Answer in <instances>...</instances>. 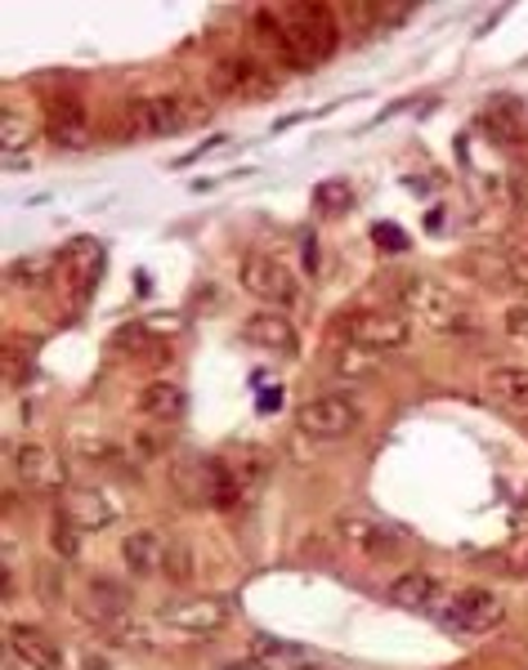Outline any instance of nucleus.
Here are the masks:
<instances>
[{
  "mask_svg": "<svg viewBox=\"0 0 528 670\" xmlns=\"http://www.w3.org/2000/svg\"><path fill=\"white\" fill-rule=\"evenodd\" d=\"M46 135L55 148H86V104L72 90L46 95Z\"/></svg>",
  "mask_w": 528,
  "mask_h": 670,
  "instance_id": "1a4fd4ad",
  "label": "nucleus"
},
{
  "mask_svg": "<svg viewBox=\"0 0 528 670\" xmlns=\"http://www.w3.org/2000/svg\"><path fill=\"white\" fill-rule=\"evenodd\" d=\"M242 335H246V341H255V349H270L278 358H296V349H301V331L283 313H255V317H246Z\"/></svg>",
  "mask_w": 528,
  "mask_h": 670,
  "instance_id": "9b49d317",
  "label": "nucleus"
},
{
  "mask_svg": "<svg viewBox=\"0 0 528 670\" xmlns=\"http://www.w3.org/2000/svg\"><path fill=\"white\" fill-rule=\"evenodd\" d=\"M10 652H14V661L19 666H28V670H59L63 666V652H59V643L46 634V630H37V625H10Z\"/></svg>",
  "mask_w": 528,
  "mask_h": 670,
  "instance_id": "f8f14e48",
  "label": "nucleus"
},
{
  "mask_svg": "<svg viewBox=\"0 0 528 670\" xmlns=\"http://www.w3.org/2000/svg\"><path fill=\"white\" fill-rule=\"evenodd\" d=\"M314 197H319V210H336V215L354 206V188H350L345 179H327V184H319V193H314Z\"/></svg>",
  "mask_w": 528,
  "mask_h": 670,
  "instance_id": "5701e85b",
  "label": "nucleus"
},
{
  "mask_svg": "<svg viewBox=\"0 0 528 670\" xmlns=\"http://www.w3.org/2000/svg\"><path fill=\"white\" fill-rule=\"evenodd\" d=\"M55 255H23V259H14L10 264V282L14 286H37V282H50V273H55Z\"/></svg>",
  "mask_w": 528,
  "mask_h": 670,
  "instance_id": "412c9836",
  "label": "nucleus"
},
{
  "mask_svg": "<svg viewBox=\"0 0 528 670\" xmlns=\"http://www.w3.org/2000/svg\"><path fill=\"white\" fill-rule=\"evenodd\" d=\"M121 559H126V568L135 572V577H153V572H162V563H166V545H162V536L157 532H130L126 541H121Z\"/></svg>",
  "mask_w": 528,
  "mask_h": 670,
  "instance_id": "a211bd4d",
  "label": "nucleus"
},
{
  "mask_svg": "<svg viewBox=\"0 0 528 670\" xmlns=\"http://www.w3.org/2000/svg\"><path fill=\"white\" fill-rule=\"evenodd\" d=\"M372 233H377V242H381L385 250H403V246H408V233H403V228H394V224H377Z\"/></svg>",
  "mask_w": 528,
  "mask_h": 670,
  "instance_id": "393cba45",
  "label": "nucleus"
},
{
  "mask_svg": "<svg viewBox=\"0 0 528 670\" xmlns=\"http://www.w3.org/2000/svg\"><path fill=\"white\" fill-rule=\"evenodd\" d=\"M381 367H385V354L363 349V345H341L332 354V372L341 381H372V376H381Z\"/></svg>",
  "mask_w": 528,
  "mask_h": 670,
  "instance_id": "aec40b11",
  "label": "nucleus"
},
{
  "mask_svg": "<svg viewBox=\"0 0 528 670\" xmlns=\"http://www.w3.org/2000/svg\"><path fill=\"white\" fill-rule=\"evenodd\" d=\"M166 563H170L166 572H170L175 581H188V577H193V568H188V554H179V550H166Z\"/></svg>",
  "mask_w": 528,
  "mask_h": 670,
  "instance_id": "a878e982",
  "label": "nucleus"
},
{
  "mask_svg": "<svg viewBox=\"0 0 528 670\" xmlns=\"http://www.w3.org/2000/svg\"><path fill=\"white\" fill-rule=\"evenodd\" d=\"M332 331L341 335L345 345H363V349H377V354H390V349H403L408 345V317L403 313H377V308H345Z\"/></svg>",
  "mask_w": 528,
  "mask_h": 670,
  "instance_id": "f03ea898",
  "label": "nucleus"
},
{
  "mask_svg": "<svg viewBox=\"0 0 528 670\" xmlns=\"http://www.w3.org/2000/svg\"><path fill=\"white\" fill-rule=\"evenodd\" d=\"M483 390H488V398L501 403V407H528V367H519V363H497V367H488Z\"/></svg>",
  "mask_w": 528,
  "mask_h": 670,
  "instance_id": "dca6fc26",
  "label": "nucleus"
},
{
  "mask_svg": "<svg viewBox=\"0 0 528 670\" xmlns=\"http://www.w3.org/2000/svg\"><path fill=\"white\" fill-rule=\"evenodd\" d=\"M354 425H359V407L341 394H319V398L296 407V430L310 439H323V443L354 434Z\"/></svg>",
  "mask_w": 528,
  "mask_h": 670,
  "instance_id": "423d86ee",
  "label": "nucleus"
},
{
  "mask_svg": "<svg viewBox=\"0 0 528 670\" xmlns=\"http://www.w3.org/2000/svg\"><path fill=\"white\" fill-rule=\"evenodd\" d=\"M28 144H32V126H28L19 112L0 117V148H6V157H23Z\"/></svg>",
  "mask_w": 528,
  "mask_h": 670,
  "instance_id": "4be33fe9",
  "label": "nucleus"
},
{
  "mask_svg": "<svg viewBox=\"0 0 528 670\" xmlns=\"http://www.w3.org/2000/svg\"><path fill=\"white\" fill-rule=\"evenodd\" d=\"M501 612H506V599H497L492 590H479V585H470V590H461V594H452L448 603L434 608V617L452 634H483L501 621Z\"/></svg>",
  "mask_w": 528,
  "mask_h": 670,
  "instance_id": "39448f33",
  "label": "nucleus"
},
{
  "mask_svg": "<svg viewBox=\"0 0 528 670\" xmlns=\"http://www.w3.org/2000/svg\"><path fill=\"white\" fill-rule=\"evenodd\" d=\"M202 117H206V108H188V99H179V95H148V99L126 104V126L148 139L179 135L188 121H202Z\"/></svg>",
  "mask_w": 528,
  "mask_h": 670,
  "instance_id": "7ed1b4c3",
  "label": "nucleus"
},
{
  "mask_svg": "<svg viewBox=\"0 0 528 670\" xmlns=\"http://www.w3.org/2000/svg\"><path fill=\"white\" fill-rule=\"evenodd\" d=\"M14 470H19V479H23L28 487H41V492H59V487H63V465H59V456H55L50 447H41V443H23V447L14 452Z\"/></svg>",
  "mask_w": 528,
  "mask_h": 670,
  "instance_id": "ddd939ff",
  "label": "nucleus"
},
{
  "mask_svg": "<svg viewBox=\"0 0 528 670\" xmlns=\"http://www.w3.org/2000/svg\"><path fill=\"white\" fill-rule=\"evenodd\" d=\"M68 519L86 532H99L113 519H121V505L99 487H77V492H68Z\"/></svg>",
  "mask_w": 528,
  "mask_h": 670,
  "instance_id": "4468645a",
  "label": "nucleus"
},
{
  "mask_svg": "<svg viewBox=\"0 0 528 670\" xmlns=\"http://www.w3.org/2000/svg\"><path fill=\"white\" fill-rule=\"evenodd\" d=\"M228 617H233L228 599H215V594H202V599H175V603L162 608V621L175 625L179 634H211V630H219Z\"/></svg>",
  "mask_w": 528,
  "mask_h": 670,
  "instance_id": "6e6552de",
  "label": "nucleus"
},
{
  "mask_svg": "<svg viewBox=\"0 0 528 670\" xmlns=\"http://www.w3.org/2000/svg\"><path fill=\"white\" fill-rule=\"evenodd\" d=\"M50 541H55V550H59L63 559H77V550H81L77 523H72L68 514H59V519H55V528H50Z\"/></svg>",
  "mask_w": 528,
  "mask_h": 670,
  "instance_id": "b1692460",
  "label": "nucleus"
},
{
  "mask_svg": "<svg viewBox=\"0 0 528 670\" xmlns=\"http://www.w3.org/2000/svg\"><path fill=\"white\" fill-rule=\"evenodd\" d=\"M336 536H341L345 545L363 550V554H394L390 528H381V523L368 519V514H341V519H336Z\"/></svg>",
  "mask_w": 528,
  "mask_h": 670,
  "instance_id": "2eb2a0df",
  "label": "nucleus"
},
{
  "mask_svg": "<svg viewBox=\"0 0 528 670\" xmlns=\"http://www.w3.org/2000/svg\"><path fill=\"white\" fill-rule=\"evenodd\" d=\"M219 474H224V465H215V461L179 456V461L170 465V487H175V496L188 501V505H215Z\"/></svg>",
  "mask_w": 528,
  "mask_h": 670,
  "instance_id": "9d476101",
  "label": "nucleus"
},
{
  "mask_svg": "<svg viewBox=\"0 0 528 670\" xmlns=\"http://www.w3.org/2000/svg\"><path fill=\"white\" fill-rule=\"evenodd\" d=\"M434 599H439V581L430 572H403L390 581V603H399V608L434 612Z\"/></svg>",
  "mask_w": 528,
  "mask_h": 670,
  "instance_id": "6ab92c4d",
  "label": "nucleus"
},
{
  "mask_svg": "<svg viewBox=\"0 0 528 670\" xmlns=\"http://www.w3.org/2000/svg\"><path fill=\"white\" fill-rule=\"evenodd\" d=\"M506 326H510V335H528V308H510Z\"/></svg>",
  "mask_w": 528,
  "mask_h": 670,
  "instance_id": "bb28decb",
  "label": "nucleus"
},
{
  "mask_svg": "<svg viewBox=\"0 0 528 670\" xmlns=\"http://www.w3.org/2000/svg\"><path fill=\"white\" fill-rule=\"evenodd\" d=\"M394 299H399L412 317H421L430 331H439V335H466V331H475V317H470L466 299H461L448 282H439V277L403 273V277L394 282Z\"/></svg>",
  "mask_w": 528,
  "mask_h": 670,
  "instance_id": "f257e3e1",
  "label": "nucleus"
},
{
  "mask_svg": "<svg viewBox=\"0 0 528 670\" xmlns=\"http://www.w3.org/2000/svg\"><path fill=\"white\" fill-rule=\"evenodd\" d=\"M139 412H144L148 421H157V425H170V421L184 416V390L170 385V381H148V385L139 390Z\"/></svg>",
  "mask_w": 528,
  "mask_h": 670,
  "instance_id": "f3484780",
  "label": "nucleus"
},
{
  "mask_svg": "<svg viewBox=\"0 0 528 670\" xmlns=\"http://www.w3.org/2000/svg\"><path fill=\"white\" fill-rule=\"evenodd\" d=\"M237 277H242V290L264 299V304H296L301 299V282L292 277V268L264 250H246L237 264Z\"/></svg>",
  "mask_w": 528,
  "mask_h": 670,
  "instance_id": "20e7f679",
  "label": "nucleus"
},
{
  "mask_svg": "<svg viewBox=\"0 0 528 670\" xmlns=\"http://www.w3.org/2000/svg\"><path fill=\"white\" fill-rule=\"evenodd\" d=\"M211 90L219 99H255V95H274V77L264 72L260 59H224L211 68Z\"/></svg>",
  "mask_w": 528,
  "mask_h": 670,
  "instance_id": "0eeeda50",
  "label": "nucleus"
}]
</instances>
